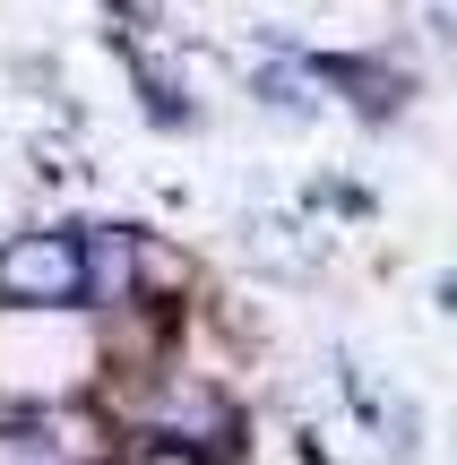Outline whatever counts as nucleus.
<instances>
[{"mask_svg":"<svg viewBox=\"0 0 457 465\" xmlns=\"http://www.w3.org/2000/svg\"><path fill=\"white\" fill-rule=\"evenodd\" d=\"M86 362H95V345H86L78 311H9L0 302V388L9 397H69Z\"/></svg>","mask_w":457,"mask_h":465,"instance_id":"1","label":"nucleus"},{"mask_svg":"<svg viewBox=\"0 0 457 465\" xmlns=\"http://www.w3.org/2000/svg\"><path fill=\"white\" fill-rule=\"evenodd\" d=\"M95 267H86L78 232H17L0 242V302L9 311H86Z\"/></svg>","mask_w":457,"mask_h":465,"instance_id":"2","label":"nucleus"},{"mask_svg":"<svg viewBox=\"0 0 457 465\" xmlns=\"http://www.w3.org/2000/svg\"><path fill=\"white\" fill-rule=\"evenodd\" d=\"M0 465H95V440L61 422H0Z\"/></svg>","mask_w":457,"mask_h":465,"instance_id":"3","label":"nucleus"}]
</instances>
